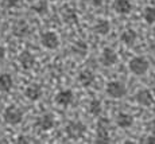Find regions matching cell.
Here are the masks:
<instances>
[{
  "label": "cell",
  "instance_id": "cell-1",
  "mask_svg": "<svg viewBox=\"0 0 155 144\" xmlns=\"http://www.w3.org/2000/svg\"><path fill=\"white\" fill-rule=\"evenodd\" d=\"M128 67H130L131 73H134L135 76H143L147 73L150 64L144 57H134L128 64Z\"/></svg>",
  "mask_w": 155,
  "mask_h": 144
},
{
  "label": "cell",
  "instance_id": "cell-2",
  "mask_svg": "<svg viewBox=\"0 0 155 144\" xmlns=\"http://www.w3.org/2000/svg\"><path fill=\"white\" fill-rule=\"evenodd\" d=\"M3 117H4V121L10 125H16L19 123H22L23 120V112L16 108L15 105H10L7 109L3 113Z\"/></svg>",
  "mask_w": 155,
  "mask_h": 144
},
{
  "label": "cell",
  "instance_id": "cell-3",
  "mask_svg": "<svg viewBox=\"0 0 155 144\" xmlns=\"http://www.w3.org/2000/svg\"><path fill=\"white\" fill-rule=\"evenodd\" d=\"M109 124L108 119H100L97 121V131H96V143H109L111 137H109V132L107 125Z\"/></svg>",
  "mask_w": 155,
  "mask_h": 144
},
{
  "label": "cell",
  "instance_id": "cell-4",
  "mask_svg": "<svg viewBox=\"0 0 155 144\" xmlns=\"http://www.w3.org/2000/svg\"><path fill=\"white\" fill-rule=\"evenodd\" d=\"M107 93L113 98H121L127 94L126 85L119 81H111L107 83Z\"/></svg>",
  "mask_w": 155,
  "mask_h": 144
},
{
  "label": "cell",
  "instance_id": "cell-5",
  "mask_svg": "<svg viewBox=\"0 0 155 144\" xmlns=\"http://www.w3.org/2000/svg\"><path fill=\"white\" fill-rule=\"evenodd\" d=\"M41 43L43 44V47L49 50H55L59 46V39L58 35L54 31H46L41 35Z\"/></svg>",
  "mask_w": 155,
  "mask_h": 144
},
{
  "label": "cell",
  "instance_id": "cell-6",
  "mask_svg": "<svg viewBox=\"0 0 155 144\" xmlns=\"http://www.w3.org/2000/svg\"><path fill=\"white\" fill-rule=\"evenodd\" d=\"M85 131H86V127L80 121H71L66 127V133L69 135V137H71V139H80V137H82Z\"/></svg>",
  "mask_w": 155,
  "mask_h": 144
},
{
  "label": "cell",
  "instance_id": "cell-7",
  "mask_svg": "<svg viewBox=\"0 0 155 144\" xmlns=\"http://www.w3.org/2000/svg\"><path fill=\"white\" fill-rule=\"evenodd\" d=\"M135 100L136 103L142 106H151L155 101H154V97H153V93H151L148 89H142L136 93L135 96Z\"/></svg>",
  "mask_w": 155,
  "mask_h": 144
},
{
  "label": "cell",
  "instance_id": "cell-8",
  "mask_svg": "<svg viewBox=\"0 0 155 144\" xmlns=\"http://www.w3.org/2000/svg\"><path fill=\"white\" fill-rule=\"evenodd\" d=\"M117 59H119L117 54H116V51L113 49H111V47H105V49L103 50V53H101V57H100V61L104 66L115 65L116 62H117Z\"/></svg>",
  "mask_w": 155,
  "mask_h": 144
},
{
  "label": "cell",
  "instance_id": "cell-9",
  "mask_svg": "<svg viewBox=\"0 0 155 144\" xmlns=\"http://www.w3.org/2000/svg\"><path fill=\"white\" fill-rule=\"evenodd\" d=\"M74 96L71 90H61L55 94V103L61 106H69L73 103Z\"/></svg>",
  "mask_w": 155,
  "mask_h": 144
},
{
  "label": "cell",
  "instance_id": "cell-10",
  "mask_svg": "<svg viewBox=\"0 0 155 144\" xmlns=\"http://www.w3.org/2000/svg\"><path fill=\"white\" fill-rule=\"evenodd\" d=\"M18 61H19V64L22 65L23 69L28 70V69H31L32 66L35 65V57L32 55L28 50H25V51H22L20 55L18 57Z\"/></svg>",
  "mask_w": 155,
  "mask_h": 144
},
{
  "label": "cell",
  "instance_id": "cell-11",
  "mask_svg": "<svg viewBox=\"0 0 155 144\" xmlns=\"http://www.w3.org/2000/svg\"><path fill=\"white\" fill-rule=\"evenodd\" d=\"M25 96L31 101L39 100L41 96H42V88H41L38 83H31V85H28L27 88H26Z\"/></svg>",
  "mask_w": 155,
  "mask_h": 144
},
{
  "label": "cell",
  "instance_id": "cell-12",
  "mask_svg": "<svg viewBox=\"0 0 155 144\" xmlns=\"http://www.w3.org/2000/svg\"><path fill=\"white\" fill-rule=\"evenodd\" d=\"M136 39H138V34H136V31L132 30V28L124 30L120 35V41L123 42L124 44H127L128 47H132L134 43L136 42Z\"/></svg>",
  "mask_w": 155,
  "mask_h": 144
},
{
  "label": "cell",
  "instance_id": "cell-13",
  "mask_svg": "<svg viewBox=\"0 0 155 144\" xmlns=\"http://www.w3.org/2000/svg\"><path fill=\"white\" fill-rule=\"evenodd\" d=\"M12 32L15 37H18V38H23V37H26V35H28L30 27L27 25V22H25V20H18L12 27Z\"/></svg>",
  "mask_w": 155,
  "mask_h": 144
},
{
  "label": "cell",
  "instance_id": "cell-14",
  "mask_svg": "<svg viewBox=\"0 0 155 144\" xmlns=\"http://www.w3.org/2000/svg\"><path fill=\"white\" fill-rule=\"evenodd\" d=\"M113 10L120 15H127L131 12L132 5H131V3L128 0H116L113 3Z\"/></svg>",
  "mask_w": 155,
  "mask_h": 144
},
{
  "label": "cell",
  "instance_id": "cell-15",
  "mask_svg": "<svg viewBox=\"0 0 155 144\" xmlns=\"http://www.w3.org/2000/svg\"><path fill=\"white\" fill-rule=\"evenodd\" d=\"M37 127H39L42 131H49L54 127V119H53L51 115L46 113V115L41 116L37 121Z\"/></svg>",
  "mask_w": 155,
  "mask_h": 144
},
{
  "label": "cell",
  "instance_id": "cell-16",
  "mask_svg": "<svg viewBox=\"0 0 155 144\" xmlns=\"http://www.w3.org/2000/svg\"><path fill=\"white\" fill-rule=\"evenodd\" d=\"M116 124L120 128H130L134 124V117L126 112H120L116 117Z\"/></svg>",
  "mask_w": 155,
  "mask_h": 144
},
{
  "label": "cell",
  "instance_id": "cell-17",
  "mask_svg": "<svg viewBox=\"0 0 155 144\" xmlns=\"http://www.w3.org/2000/svg\"><path fill=\"white\" fill-rule=\"evenodd\" d=\"M93 31L100 35H107L111 31V25H109L108 20L100 19V20H97V23L93 26Z\"/></svg>",
  "mask_w": 155,
  "mask_h": 144
},
{
  "label": "cell",
  "instance_id": "cell-18",
  "mask_svg": "<svg viewBox=\"0 0 155 144\" xmlns=\"http://www.w3.org/2000/svg\"><path fill=\"white\" fill-rule=\"evenodd\" d=\"M14 86V80L8 73L0 74V90L3 92H10Z\"/></svg>",
  "mask_w": 155,
  "mask_h": 144
},
{
  "label": "cell",
  "instance_id": "cell-19",
  "mask_svg": "<svg viewBox=\"0 0 155 144\" xmlns=\"http://www.w3.org/2000/svg\"><path fill=\"white\" fill-rule=\"evenodd\" d=\"M78 81L82 86H91L94 82V74L91 70H82L78 74Z\"/></svg>",
  "mask_w": 155,
  "mask_h": 144
},
{
  "label": "cell",
  "instance_id": "cell-20",
  "mask_svg": "<svg viewBox=\"0 0 155 144\" xmlns=\"http://www.w3.org/2000/svg\"><path fill=\"white\" fill-rule=\"evenodd\" d=\"M62 18H64L65 23H68L69 26L77 25V22H78L77 12H76V10H73V8H65L64 14H62Z\"/></svg>",
  "mask_w": 155,
  "mask_h": 144
},
{
  "label": "cell",
  "instance_id": "cell-21",
  "mask_svg": "<svg viewBox=\"0 0 155 144\" xmlns=\"http://www.w3.org/2000/svg\"><path fill=\"white\" fill-rule=\"evenodd\" d=\"M71 51L77 55H85L88 53V44L82 41H77L74 42V44L71 46Z\"/></svg>",
  "mask_w": 155,
  "mask_h": 144
},
{
  "label": "cell",
  "instance_id": "cell-22",
  "mask_svg": "<svg viewBox=\"0 0 155 144\" xmlns=\"http://www.w3.org/2000/svg\"><path fill=\"white\" fill-rule=\"evenodd\" d=\"M143 18L148 25H154L155 23V7H146L143 10Z\"/></svg>",
  "mask_w": 155,
  "mask_h": 144
},
{
  "label": "cell",
  "instance_id": "cell-23",
  "mask_svg": "<svg viewBox=\"0 0 155 144\" xmlns=\"http://www.w3.org/2000/svg\"><path fill=\"white\" fill-rule=\"evenodd\" d=\"M101 110H103V106H101V103L99 100H92L91 104H89V113H91L92 116H94V117H97V116H100Z\"/></svg>",
  "mask_w": 155,
  "mask_h": 144
},
{
  "label": "cell",
  "instance_id": "cell-24",
  "mask_svg": "<svg viewBox=\"0 0 155 144\" xmlns=\"http://www.w3.org/2000/svg\"><path fill=\"white\" fill-rule=\"evenodd\" d=\"M32 10H34L35 12L43 15V14L47 11V2H46V0H41V2L38 3V4L32 5Z\"/></svg>",
  "mask_w": 155,
  "mask_h": 144
},
{
  "label": "cell",
  "instance_id": "cell-25",
  "mask_svg": "<svg viewBox=\"0 0 155 144\" xmlns=\"http://www.w3.org/2000/svg\"><path fill=\"white\" fill-rule=\"evenodd\" d=\"M19 0H2V5L4 8H14L18 5Z\"/></svg>",
  "mask_w": 155,
  "mask_h": 144
},
{
  "label": "cell",
  "instance_id": "cell-26",
  "mask_svg": "<svg viewBox=\"0 0 155 144\" xmlns=\"http://www.w3.org/2000/svg\"><path fill=\"white\" fill-rule=\"evenodd\" d=\"M146 129L150 132L151 135H155V120H150V121L146 124Z\"/></svg>",
  "mask_w": 155,
  "mask_h": 144
},
{
  "label": "cell",
  "instance_id": "cell-27",
  "mask_svg": "<svg viewBox=\"0 0 155 144\" xmlns=\"http://www.w3.org/2000/svg\"><path fill=\"white\" fill-rule=\"evenodd\" d=\"M142 143L154 144V143H155V135H151V136H147V137H143V139H142Z\"/></svg>",
  "mask_w": 155,
  "mask_h": 144
},
{
  "label": "cell",
  "instance_id": "cell-28",
  "mask_svg": "<svg viewBox=\"0 0 155 144\" xmlns=\"http://www.w3.org/2000/svg\"><path fill=\"white\" fill-rule=\"evenodd\" d=\"M18 143L25 144V143H30V140H28V137H26V136H19L18 137Z\"/></svg>",
  "mask_w": 155,
  "mask_h": 144
},
{
  "label": "cell",
  "instance_id": "cell-29",
  "mask_svg": "<svg viewBox=\"0 0 155 144\" xmlns=\"http://www.w3.org/2000/svg\"><path fill=\"white\" fill-rule=\"evenodd\" d=\"M4 57H5V49L3 46H0V62H3Z\"/></svg>",
  "mask_w": 155,
  "mask_h": 144
},
{
  "label": "cell",
  "instance_id": "cell-30",
  "mask_svg": "<svg viewBox=\"0 0 155 144\" xmlns=\"http://www.w3.org/2000/svg\"><path fill=\"white\" fill-rule=\"evenodd\" d=\"M89 2H91L94 7H100V5L103 4V0H89Z\"/></svg>",
  "mask_w": 155,
  "mask_h": 144
},
{
  "label": "cell",
  "instance_id": "cell-31",
  "mask_svg": "<svg viewBox=\"0 0 155 144\" xmlns=\"http://www.w3.org/2000/svg\"><path fill=\"white\" fill-rule=\"evenodd\" d=\"M150 50H151V51H153V53L155 54V39H154L153 42H151V44H150Z\"/></svg>",
  "mask_w": 155,
  "mask_h": 144
},
{
  "label": "cell",
  "instance_id": "cell-32",
  "mask_svg": "<svg viewBox=\"0 0 155 144\" xmlns=\"http://www.w3.org/2000/svg\"><path fill=\"white\" fill-rule=\"evenodd\" d=\"M150 3H151V4H153L154 7H155V0H150Z\"/></svg>",
  "mask_w": 155,
  "mask_h": 144
}]
</instances>
